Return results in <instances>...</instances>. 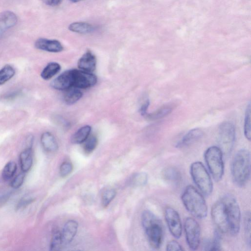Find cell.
I'll list each match as a JSON object with an SVG mask.
<instances>
[{
    "mask_svg": "<svg viewBox=\"0 0 251 251\" xmlns=\"http://www.w3.org/2000/svg\"><path fill=\"white\" fill-rule=\"evenodd\" d=\"M231 173L233 183L238 187L248 183L251 174V156L248 150L241 149L236 153L231 162Z\"/></svg>",
    "mask_w": 251,
    "mask_h": 251,
    "instance_id": "cell-1",
    "label": "cell"
},
{
    "mask_svg": "<svg viewBox=\"0 0 251 251\" xmlns=\"http://www.w3.org/2000/svg\"><path fill=\"white\" fill-rule=\"evenodd\" d=\"M186 210L194 217L203 219L207 214V206L203 195L193 185L186 187L181 196Z\"/></svg>",
    "mask_w": 251,
    "mask_h": 251,
    "instance_id": "cell-2",
    "label": "cell"
},
{
    "mask_svg": "<svg viewBox=\"0 0 251 251\" xmlns=\"http://www.w3.org/2000/svg\"><path fill=\"white\" fill-rule=\"evenodd\" d=\"M143 228L152 248H160L163 239V227L160 220L149 210H145L141 216Z\"/></svg>",
    "mask_w": 251,
    "mask_h": 251,
    "instance_id": "cell-3",
    "label": "cell"
},
{
    "mask_svg": "<svg viewBox=\"0 0 251 251\" xmlns=\"http://www.w3.org/2000/svg\"><path fill=\"white\" fill-rule=\"evenodd\" d=\"M204 159L208 169L214 180L220 181L224 173L223 154L217 146H211L205 152Z\"/></svg>",
    "mask_w": 251,
    "mask_h": 251,
    "instance_id": "cell-4",
    "label": "cell"
},
{
    "mask_svg": "<svg viewBox=\"0 0 251 251\" xmlns=\"http://www.w3.org/2000/svg\"><path fill=\"white\" fill-rule=\"evenodd\" d=\"M190 172L192 180L202 193L210 196L213 191L212 180L204 164L200 161L193 162L190 166Z\"/></svg>",
    "mask_w": 251,
    "mask_h": 251,
    "instance_id": "cell-5",
    "label": "cell"
},
{
    "mask_svg": "<svg viewBox=\"0 0 251 251\" xmlns=\"http://www.w3.org/2000/svg\"><path fill=\"white\" fill-rule=\"evenodd\" d=\"M228 219V232L232 236L238 234L240 228L241 213L239 205L232 195L227 194L223 197Z\"/></svg>",
    "mask_w": 251,
    "mask_h": 251,
    "instance_id": "cell-6",
    "label": "cell"
},
{
    "mask_svg": "<svg viewBox=\"0 0 251 251\" xmlns=\"http://www.w3.org/2000/svg\"><path fill=\"white\" fill-rule=\"evenodd\" d=\"M235 139V130L230 122H224L219 127V148L223 155L228 156L232 150Z\"/></svg>",
    "mask_w": 251,
    "mask_h": 251,
    "instance_id": "cell-7",
    "label": "cell"
},
{
    "mask_svg": "<svg viewBox=\"0 0 251 251\" xmlns=\"http://www.w3.org/2000/svg\"><path fill=\"white\" fill-rule=\"evenodd\" d=\"M184 230L185 239L189 249L197 250L200 244L201 229L197 221L191 217H187L184 222Z\"/></svg>",
    "mask_w": 251,
    "mask_h": 251,
    "instance_id": "cell-8",
    "label": "cell"
},
{
    "mask_svg": "<svg viewBox=\"0 0 251 251\" xmlns=\"http://www.w3.org/2000/svg\"><path fill=\"white\" fill-rule=\"evenodd\" d=\"M211 216L216 229L221 233L228 232L229 226L226 206L222 199L213 205Z\"/></svg>",
    "mask_w": 251,
    "mask_h": 251,
    "instance_id": "cell-9",
    "label": "cell"
},
{
    "mask_svg": "<svg viewBox=\"0 0 251 251\" xmlns=\"http://www.w3.org/2000/svg\"><path fill=\"white\" fill-rule=\"evenodd\" d=\"M164 217L171 234L176 239L182 234V224L179 213L174 208L167 207L164 211Z\"/></svg>",
    "mask_w": 251,
    "mask_h": 251,
    "instance_id": "cell-10",
    "label": "cell"
},
{
    "mask_svg": "<svg viewBox=\"0 0 251 251\" xmlns=\"http://www.w3.org/2000/svg\"><path fill=\"white\" fill-rule=\"evenodd\" d=\"M73 87L77 89H88L93 87L97 82L95 75L91 73L74 69Z\"/></svg>",
    "mask_w": 251,
    "mask_h": 251,
    "instance_id": "cell-11",
    "label": "cell"
},
{
    "mask_svg": "<svg viewBox=\"0 0 251 251\" xmlns=\"http://www.w3.org/2000/svg\"><path fill=\"white\" fill-rule=\"evenodd\" d=\"M73 71L72 69L63 73L51 83V87L59 91L67 90L73 87Z\"/></svg>",
    "mask_w": 251,
    "mask_h": 251,
    "instance_id": "cell-12",
    "label": "cell"
},
{
    "mask_svg": "<svg viewBox=\"0 0 251 251\" xmlns=\"http://www.w3.org/2000/svg\"><path fill=\"white\" fill-rule=\"evenodd\" d=\"M17 16L11 11H5L0 15V37H2L9 29L18 23Z\"/></svg>",
    "mask_w": 251,
    "mask_h": 251,
    "instance_id": "cell-13",
    "label": "cell"
},
{
    "mask_svg": "<svg viewBox=\"0 0 251 251\" xmlns=\"http://www.w3.org/2000/svg\"><path fill=\"white\" fill-rule=\"evenodd\" d=\"M37 49L51 53H59L64 50L62 44L57 40L40 38L35 43Z\"/></svg>",
    "mask_w": 251,
    "mask_h": 251,
    "instance_id": "cell-14",
    "label": "cell"
},
{
    "mask_svg": "<svg viewBox=\"0 0 251 251\" xmlns=\"http://www.w3.org/2000/svg\"><path fill=\"white\" fill-rule=\"evenodd\" d=\"M96 63L95 55L91 51H88L79 60L78 66L82 71L92 73L96 69Z\"/></svg>",
    "mask_w": 251,
    "mask_h": 251,
    "instance_id": "cell-15",
    "label": "cell"
},
{
    "mask_svg": "<svg viewBox=\"0 0 251 251\" xmlns=\"http://www.w3.org/2000/svg\"><path fill=\"white\" fill-rule=\"evenodd\" d=\"M78 228V224L76 221L70 220L66 224L62 232L64 245L72 242L77 232Z\"/></svg>",
    "mask_w": 251,
    "mask_h": 251,
    "instance_id": "cell-16",
    "label": "cell"
},
{
    "mask_svg": "<svg viewBox=\"0 0 251 251\" xmlns=\"http://www.w3.org/2000/svg\"><path fill=\"white\" fill-rule=\"evenodd\" d=\"M203 134V132L200 129L191 130L178 143L176 147L182 148L188 146L200 139Z\"/></svg>",
    "mask_w": 251,
    "mask_h": 251,
    "instance_id": "cell-17",
    "label": "cell"
},
{
    "mask_svg": "<svg viewBox=\"0 0 251 251\" xmlns=\"http://www.w3.org/2000/svg\"><path fill=\"white\" fill-rule=\"evenodd\" d=\"M20 160L23 171L24 173L28 172L33 162L32 148L27 147L23 151L20 155Z\"/></svg>",
    "mask_w": 251,
    "mask_h": 251,
    "instance_id": "cell-18",
    "label": "cell"
},
{
    "mask_svg": "<svg viewBox=\"0 0 251 251\" xmlns=\"http://www.w3.org/2000/svg\"><path fill=\"white\" fill-rule=\"evenodd\" d=\"M41 143L44 149L48 152L53 153L58 149V145L55 137L49 132H45L42 135Z\"/></svg>",
    "mask_w": 251,
    "mask_h": 251,
    "instance_id": "cell-19",
    "label": "cell"
},
{
    "mask_svg": "<svg viewBox=\"0 0 251 251\" xmlns=\"http://www.w3.org/2000/svg\"><path fill=\"white\" fill-rule=\"evenodd\" d=\"M68 29L74 33L86 34L92 33L95 30V27L91 24L83 22H77L71 24Z\"/></svg>",
    "mask_w": 251,
    "mask_h": 251,
    "instance_id": "cell-20",
    "label": "cell"
},
{
    "mask_svg": "<svg viewBox=\"0 0 251 251\" xmlns=\"http://www.w3.org/2000/svg\"><path fill=\"white\" fill-rule=\"evenodd\" d=\"M91 127L87 125L81 128L72 137L71 141L74 144H81L84 142L89 137Z\"/></svg>",
    "mask_w": 251,
    "mask_h": 251,
    "instance_id": "cell-21",
    "label": "cell"
},
{
    "mask_svg": "<svg viewBox=\"0 0 251 251\" xmlns=\"http://www.w3.org/2000/svg\"><path fill=\"white\" fill-rule=\"evenodd\" d=\"M162 176L164 180L171 183H177L181 180V175L178 169L168 167L163 169Z\"/></svg>",
    "mask_w": 251,
    "mask_h": 251,
    "instance_id": "cell-22",
    "label": "cell"
},
{
    "mask_svg": "<svg viewBox=\"0 0 251 251\" xmlns=\"http://www.w3.org/2000/svg\"><path fill=\"white\" fill-rule=\"evenodd\" d=\"M61 69L60 64L55 62L50 63L42 71L41 77L45 80H49L57 75Z\"/></svg>",
    "mask_w": 251,
    "mask_h": 251,
    "instance_id": "cell-23",
    "label": "cell"
},
{
    "mask_svg": "<svg viewBox=\"0 0 251 251\" xmlns=\"http://www.w3.org/2000/svg\"><path fill=\"white\" fill-rule=\"evenodd\" d=\"M65 93L64 99L68 105H73L78 102L83 96V93L78 89H69Z\"/></svg>",
    "mask_w": 251,
    "mask_h": 251,
    "instance_id": "cell-24",
    "label": "cell"
},
{
    "mask_svg": "<svg viewBox=\"0 0 251 251\" xmlns=\"http://www.w3.org/2000/svg\"><path fill=\"white\" fill-rule=\"evenodd\" d=\"M15 68L10 65H6L0 70V86L3 85L15 75Z\"/></svg>",
    "mask_w": 251,
    "mask_h": 251,
    "instance_id": "cell-25",
    "label": "cell"
},
{
    "mask_svg": "<svg viewBox=\"0 0 251 251\" xmlns=\"http://www.w3.org/2000/svg\"><path fill=\"white\" fill-rule=\"evenodd\" d=\"M64 245L62 238V232L59 230L54 231L50 244L51 251L61 250Z\"/></svg>",
    "mask_w": 251,
    "mask_h": 251,
    "instance_id": "cell-26",
    "label": "cell"
},
{
    "mask_svg": "<svg viewBox=\"0 0 251 251\" xmlns=\"http://www.w3.org/2000/svg\"><path fill=\"white\" fill-rule=\"evenodd\" d=\"M17 171V164L13 161L9 162L5 166L2 177L4 180L7 181L11 180L15 176Z\"/></svg>",
    "mask_w": 251,
    "mask_h": 251,
    "instance_id": "cell-27",
    "label": "cell"
},
{
    "mask_svg": "<svg viewBox=\"0 0 251 251\" xmlns=\"http://www.w3.org/2000/svg\"><path fill=\"white\" fill-rule=\"evenodd\" d=\"M172 111V108L170 107H165L160 109L156 112L151 114H147L146 116L150 120H157L162 118L168 114Z\"/></svg>",
    "mask_w": 251,
    "mask_h": 251,
    "instance_id": "cell-28",
    "label": "cell"
},
{
    "mask_svg": "<svg viewBox=\"0 0 251 251\" xmlns=\"http://www.w3.org/2000/svg\"><path fill=\"white\" fill-rule=\"evenodd\" d=\"M244 226L246 243L251 247V213L249 211L245 212L244 215Z\"/></svg>",
    "mask_w": 251,
    "mask_h": 251,
    "instance_id": "cell-29",
    "label": "cell"
},
{
    "mask_svg": "<svg viewBox=\"0 0 251 251\" xmlns=\"http://www.w3.org/2000/svg\"><path fill=\"white\" fill-rule=\"evenodd\" d=\"M244 135L246 138L250 141L251 139V105L248 106L245 118Z\"/></svg>",
    "mask_w": 251,
    "mask_h": 251,
    "instance_id": "cell-30",
    "label": "cell"
},
{
    "mask_svg": "<svg viewBox=\"0 0 251 251\" xmlns=\"http://www.w3.org/2000/svg\"><path fill=\"white\" fill-rule=\"evenodd\" d=\"M148 180V176L145 172L138 173L133 176L132 179V184L136 186L145 185Z\"/></svg>",
    "mask_w": 251,
    "mask_h": 251,
    "instance_id": "cell-31",
    "label": "cell"
},
{
    "mask_svg": "<svg viewBox=\"0 0 251 251\" xmlns=\"http://www.w3.org/2000/svg\"><path fill=\"white\" fill-rule=\"evenodd\" d=\"M84 146V151L88 154L92 152L97 147L98 144V139L95 136H92L85 141Z\"/></svg>",
    "mask_w": 251,
    "mask_h": 251,
    "instance_id": "cell-32",
    "label": "cell"
},
{
    "mask_svg": "<svg viewBox=\"0 0 251 251\" xmlns=\"http://www.w3.org/2000/svg\"><path fill=\"white\" fill-rule=\"evenodd\" d=\"M219 230L216 229L214 231L213 238L211 241V247L210 251H220L222 250V235Z\"/></svg>",
    "mask_w": 251,
    "mask_h": 251,
    "instance_id": "cell-33",
    "label": "cell"
},
{
    "mask_svg": "<svg viewBox=\"0 0 251 251\" xmlns=\"http://www.w3.org/2000/svg\"><path fill=\"white\" fill-rule=\"evenodd\" d=\"M116 195L115 190L111 189L106 190L102 197V203L104 207H107L114 198Z\"/></svg>",
    "mask_w": 251,
    "mask_h": 251,
    "instance_id": "cell-34",
    "label": "cell"
},
{
    "mask_svg": "<svg viewBox=\"0 0 251 251\" xmlns=\"http://www.w3.org/2000/svg\"><path fill=\"white\" fill-rule=\"evenodd\" d=\"M73 170L72 163L68 161L63 162L60 167V174L62 177H67L69 175Z\"/></svg>",
    "mask_w": 251,
    "mask_h": 251,
    "instance_id": "cell-35",
    "label": "cell"
},
{
    "mask_svg": "<svg viewBox=\"0 0 251 251\" xmlns=\"http://www.w3.org/2000/svg\"><path fill=\"white\" fill-rule=\"evenodd\" d=\"M25 177V173L22 172L17 175L12 181L11 186L15 189L20 188L23 183Z\"/></svg>",
    "mask_w": 251,
    "mask_h": 251,
    "instance_id": "cell-36",
    "label": "cell"
},
{
    "mask_svg": "<svg viewBox=\"0 0 251 251\" xmlns=\"http://www.w3.org/2000/svg\"><path fill=\"white\" fill-rule=\"evenodd\" d=\"M183 250L184 249L183 247L176 240L170 241L166 246V251H180Z\"/></svg>",
    "mask_w": 251,
    "mask_h": 251,
    "instance_id": "cell-37",
    "label": "cell"
},
{
    "mask_svg": "<svg viewBox=\"0 0 251 251\" xmlns=\"http://www.w3.org/2000/svg\"><path fill=\"white\" fill-rule=\"evenodd\" d=\"M45 3L51 7L59 6L63 1V0H43Z\"/></svg>",
    "mask_w": 251,
    "mask_h": 251,
    "instance_id": "cell-38",
    "label": "cell"
},
{
    "mask_svg": "<svg viewBox=\"0 0 251 251\" xmlns=\"http://www.w3.org/2000/svg\"><path fill=\"white\" fill-rule=\"evenodd\" d=\"M211 247V240L209 239H205L202 244L203 250L204 251H210Z\"/></svg>",
    "mask_w": 251,
    "mask_h": 251,
    "instance_id": "cell-39",
    "label": "cell"
},
{
    "mask_svg": "<svg viewBox=\"0 0 251 251\" xmlns=\"http://www.w3.org/2000/svg\"><path fill=\"white\" fill-rule=\"evenodd\" d=\"M150 105V102L147 100L141 107L140 109V113L142 116H146L147 114V110Z\"/></svg>",
    "mask_w": 251,
    "mask_h": 251,
    "instance_id": "cell-40",
    "label": "cell"
},
{
    "mask_svg": "<svg viewBox=\"0 0 251 251\" xmlns=\"http://www.w3.org/2000/svg\"><path fill=\"white\" fill-rule=\"evenodd\" d=\"M32 201V199L23 198L19 204V207L24 206L30 204Z\"/></svg>",
    "mask_w": 251,
    "mask_h": 251,
    "instance_id": "cell-41",
    "label": "cell"
},
{
    "mask_svg": "<svg viewBox=\"0 0 251 251\" xmlns=\"http://www.w3.org/2000/svg\"><path fill=\"white\" fill-rule=\"evenodd\" d=\"M69 1L72 3H76L79 2L81 1H83V0H69Z\"/></svg>",
    "mask_w": 251,
    "mask_h": 251,
    "instance_id": "cell-42",
    "label": "cell"
}]
</instances>
